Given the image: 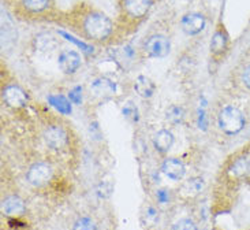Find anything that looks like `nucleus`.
I'll return each mask as SVG.
<instances>
[{
  "label": "nucleus",
  "mask_w": 250,
  "mask_h": 230,
  "mask_svg": "<svg viewBox=\"0 0 250 230\" xmlns=\"http://www.w3.org/2000/svg\"><path fill=\"white\" fill-rule=\"evenodd\" d=\"M229 174L234 178H242L250 174V149H246L232 159L229 166Z\"/></svg>",
  "instance_id": "9d476101"
},
{
  "label": "nucleus",
  "mask_w": 250,
  "mask_h": 230,
  "mask_svg": "<svg viewBox=\"0 0 250 230\" xmlns=\"http://www.w3.org/2000/svg\"><path fill=\"white\" fill-rule=\"evenodd\" d=\"M229 46V36L223 27H219L210 41V52L213 55H222Z\"/></svg>",
  "instance_id": "a211bd4d"
},
{
  "label": "nucleus",
  "mask_w": 250,
  "mask_h": 230,
  "mask_svg": "<svg viewBox=\"0 0 250 230\" xmlns=\"http://www.w3.org/2000/svg\"><path fill=\"white\" fill-rule=\"evenodd\" d=\"M48 102L51 103V106H54L55 109L58 110L62 114H68L71 113V104L70 100L66 99L62 95H51L48 97Z\"/></svg>",
  "instance_id": "6ab92c4d"
},
{
  "label": "nucleus",
  "mask_w": 250,
  "mask_h": 230,
  "mask_svg": "<svg viewBox=\"0 0 250 230\" xmlns=\"http://www.w3.org/2000/svg\"><path fill=\"white\" fill-rule=\"evenodd\" d=\"M18 6L23 14L36 17L47 13L52 6V0H18Z\"/></svg>",
  "instance_id": "4468645a"
},
{
  "label": "nucleus",
  "mask_w": 250,
  "mask_h": 230,
  "mask_svg": "<svg viewBox=\"0 0 250 230\" xmlns=\"http://www.w3.org/2000/svg\"><path fill=\"white\" fill-rule=\"evenodd\" d=\"M166 118L172 125H179L185 119V110L179 106H171L166 111Z\"/></svg>",
  "instance_id": "aec40b11"
},
{
  "label": "nucleus",
  "mask_w": 250,
  "mask_h": 230,
  "mask_svg": "<svg viewBox=\"0 0 250 230\" xmlns=\"http://www.w3.org/2000/svg\"><path fill=\"white\" fill-rule=\"evenodd\" d=\"M1 210L10 217H20L22 214H25L26 206H25V202L20 196L11 195V196H7L1 202Z\"/></svg>",
  "instance_id": "2eb2a0df"
},
{
  "label": "nucleus",
  "mask_w": 250,
  "mask_h": 230,
  "mask_svg": "<svg viewBox=\"0 0 250 230\" xmlns=\"http://www.w3.org/2000/svg\"><path fill=\"white\" fill-rule=\"evenodd\" d=\"M172 230H198L196 222L190 218H182L179 221H176L174 226H172Z\"/></svg>",
  "instance_id": "5701e85b"
},
{
  "label": "nucleus",
  "mask_w": 250,
  "mask_h": 230,
  "mask_svg": "<svg viewBox=\"0 0 250 230\" xmlns=\"http://www.w3.org/2000/svg\"><path fill=\"white\" fill-rule=\"evenodd\" d=\"M216 122L224 135L237 136L246 126V115L238 106L226 104L217 111Z\"/></svg>",
  "instance_id": "f03ea898"
},
{
  "label": "nucleus",
  "mask_w": 250,
  "mask_h": 230,
  "mask_svg": "<svg viewBox=\"0 0 250 230\" xmlns=\"http://www.w3.org/2000/svg\"><path fill=\"white\" fill-rule=\"evenodd\" d=\"M162 171L172 181H181L186 174V166L178 158H167L162 163Z\"/></svg>",
  "instance_id": "f8f14e48"
},
{
  "label": "nucleus",
  "mask_w": 250,
  "mask_h": 230,
  "mask_svg": "<svg viewBox=\"0 0 250 230\" xmlns=\"http://www.w3.org/2000/svg\"><path fill=\"white\" fill-rule=\"evenodd\" d=\"M241 81L248 91H250V63L245 65V68L241 71Z\"/></svg>",
  "instance_id": "b1692460"
},
{
  "label": "nucleus",
  "mask_w": 250,
  "mask_h": 230,
  "mask_svg": "<svg viewBox=\"0 0 250 230\" xmlns=\"http://www.w3.org/2000/svg\"><path fill=\"white\" fill-rule=\"evenodd\" d=\"M73 230H97L95 221L89 217L78 218L73 225Z\"/></svg>",
  "instance_id": "4be33fe9"
},
{
  "label": "nucleus",
  "mask_w": 250,
  "mask_h": 230,
  "mask_svg": "<svg viewBox=\"0 0 250 230\" xmlns=\"http://www.w3.org/2000/svg\"><path fill=\"white\" fill-rule=\"evenodd\" d=\"M123 115L128 118V119H133V121H137L138 119V115H137V109H135L134 106H126L125 109H123Z\"/></svg>",
  "instance_id": "a878e982"
},
{
  "label": "nucleus",
  "mask_w": 250,
  "mask_h": 230,
  "mask_svg": "<svg viewBox=\"0 0 250 230\" xmlns=\"http://www.w3.org/2000/svg\"><path fill=\"white\" fill-rule=\"evenodd\" d=\"M207 26V20L203 14L190 13L186 14L182 18V29L183 32L189 36H196L201 33Z\"/></svg>",
  "instance_id": "9b49d317"
},
{
  "label": "nucleus",
  "mask_w": 250,
  "mask_h": 230,
  "mask_svg": "<svg viewBox=\"0 0 250 230\" xmlns=\"http://www.w3.org/2000/svg\"><path fill=\"white\" fill-rule=\"evenodd\" d=\"M68 99H70V102H73L74 104H81L82 102V89L81 87H77L73 91H70V93H68Z\"/></svg>",
  "instance_id": "393cba45"
},
{
  "label": "nucleus",
  "mask_w": 250,
  "mask_h": 230,
  "mask_svg": "<svg viewBox=\"0 0 250 230\" xmlns=\"http://www.w3.org/2000/svg\"><path fill=\"white\" fill-rule=\"evenodd\" d=\"M42 137L48 147L55 151L67 148V145L70 144L68 130L61 122H48V125H45L44 128Z\"/></svg>",
  "instance_id": "7ed1b4c3"
},
{
  "label": "nucleus",
  "mask_w": 250,
  "mask_h": 230,
  "mask_svg": "<svg viewBox=\"0 0 250 230\" xmlns=\"http://www.w3.org/2000/svg\"><path fill=\"white\" fill-rule=\"evenodd\" d=\"M3 102L6 103L8 107L13 109H22L27 103V95L23 89L21 88L18 84H8L1 91Z\"/></svg>",
  "instance_id": "6e6552de"
},
{
  "label": "nucleus",
  "mask_w": 250,
  "mask_h": 230,
  "mask_svg": "<svg viewBox=\"0 0 250 230\" xmlns=\"http://www.w3.org/2000/svg\"><path fill=\"white\" fill-rule=\"evenodd\" d=\"M54 177V169L45 162L33 163L26 171V181L34 188H42Z\"/></svg>",
  "instance_id": "423d86ee"
},
{
  "label": "nucleus",
  "mask_w": 250,
  "mask_h": 230,
  "mask_svg": "<svg viewBox=\"0 0 250 230\" xmlns=\"http://www.w3.org/2000/svg\"><path fill=\"white\" fill-rule=\"evenodd\" d=\"M169 49H171V41L166 34L162 33L149 36L142 46V51L150 58H164L169 54Z\"/></svg>",
  "instance_id": "39448f33"
},
{
  "label": "nucleus",
  "mask_w": 250,
  "mask_h": 230,
  "mask_svg": "<svg viewBox=\"0 0 250 230\" xmlns=\"http://www.w3.org/2000/svg\"><path fill=\"white\" fill-rule=\"evenodd\" d=\"M157 197H159V202H160V203H164L166 199H167L166 190H159V192H157Z\"/></svg>",
  "instance_id": "bb28decb"
},
{
  "label": "nucleus",
  "mask_w": 250,
  "mask_h": 230,
  "mask_svg": "<svg viewBox=\"0 0 250 230\" xmlns=\"http://www.w3.org/2000/svg\"><path fill=\"white\" fill-rule=\"evenodd\" d=\"M90 92L99 99H108L115 95L116 85L107 77H97L90 82Z\"/></svg>",
  "instance_id": "1a4fd4ad"
},
{
  "label": "nucleus",
  "mask_w": 250,
  "mask_h": 230,
  "mask_svg": "<svg viewBox=\"0 0 250 230\" xmlns=\"http://www.w3.org/2000/svg\"><path fill=\"white\" fill-rule=\"evenodd\" d=\"M174 140H175V137H174L171 130H168V129H160V130H157L153 135L152 142H153V147H155L156 151H159L162 154H166V152H168L169 149H171L172 144H174Z\"/></svg>",
  "instance_id": "dca6fc26"
},
{
  "label": "nucleus",
  "mask_w": 250,
  "mask_h": 230,
  "mask_svg": "<svg viewBox=\"0 0 250 230\" xmlns=\"http://www.w3.org/2000/svg\"><path fill=\"white\" fill-rule=\"evenodd\" d=\"M58 66L64 74H74L82 66V56L74 49H63L58 56Z\"/></svg>",
  "instance_id": "0eeeda50"
},
{
  "label": "nucleus",
  "mask_w": 250,
  "mask_h": 230,
  "mask_svg": "<svg viewBox=\"0 0 250 230\" xmlns=\"http://www.w3.org/2000/svg\"><path fill=\"white\" fill-rule=\"evenodd\" d=\"M33 47L36 51L42 52V54L54 52L55 49L59 47V40L51 32H40L34 36Z\"/></svg>",
  "instance_id": "ddd939ff"
},
{
  "label": "nucleus",
  "mask_w": 250,
  "mask_h": 230,
  "mask_svg": "<svg viewBox=\"0 0 250 230\" xmlns=\"http://www.w3.org/2000/svg\"><path fill=\"white\" fill-rule=\"evenodd\" d=\"M155 0H121L119 7L123 18L128 22H140L150 11Z\"/></svg>",
  "instance_id": "20e7f679"
},
{
  "label": "nucleus",
  "mask_w": 250,
  "mask_h": 230,
  "mask_svg": "<svg viewBox=\"0 0 250 230\" xmlns=\"http://www.w3.org/2000/svg\"><path fill=\"white\" fill-rule=\"evenodd\" d=\"M71 26L81 34L85 40L96 44H104L112 39L115 33V25L107 14L93 7H80L68 15Z\"/></svg>",
  "instance_id": "f257e3e1"
},
{
  "label": "nucleus",
  "mask_w": 250,
  "mask_h": 230,
  "mask_svg": "<svg viewBox=\"0 0 250 230\" xmlns=\"http://www.w3.org/2000/svg\"><path fill=\"white\" fill-rule=\"evenodd\" d=\"M204 183L203 178H198V177H194V178H190L189 181H186V184L183 185V190L190 195V196H196L197 193H200L201 189H203Z\"/></svg>",
  "instance_id": "412c9836"
},
{
  "label": "nucleus",
  "mask_w": 250,
  "mask_h": 230,
  "mask_svg": "<svg viewBox=\"0 0 250 230\" xmlns=\"http://www.w3.org/2000/svg\"><path fill=\"white\" fill-rule=\"evenodd\" d=\"M134 91L137 95L141 96L144 99H150L155 95L156 85L155 82L145 75H138L134 80Z\"/></svg>",
  "instance_id": "f3484780"
}]
</instances>
